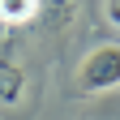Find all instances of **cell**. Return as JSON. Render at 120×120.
<instances>
[{"instance_id":"277c9868","label":"cell","mask_w":120,"mask_h":120,"mask_svg":"<svg viewBox=\"0 0 120 120\" xmlns=\"http://www.w3.org/2000/svg\"><path fill=\"white\" fill-rule=\"evenodd\" d=\"M103 13H107V22L120 30V0H107V4H103Z\"/></svg>"},{"instance_id":"6da1fadb","label":"cell","mask_w":120,"mask_h":120,"mask_svg":"<svg viewBox=\"0 0 120 120\" xmlns=\"http://www.w3.org/2000/svg\"><path fill=\"white\" fill-rule=\"evenodd\" d=\"M116 86H120V47L103 43L77 64V90L82 94H99V90H116Z\"/></svg>"},{"instance_id":"3957f363","label":"cell","mask_w":120,"mask_h":120,"mask_svg":"<svg viewBox=\"0 0 120 120\" xmlns=\"http://www.w3.org/2000/svg\"><path fill=\"white\" fill-rule=\"evenodd\" d=\"M34 13H39V0H0L4 26H26V22H34Z\"/></svg>"},{"instance_id":"7a4b0ae2","label":"cell","mask_w":120,"mask_h":120,"mask_svg":"<svg viewBox=\"0 0 120 120\" xmlns=\"http://www.w3.org/2000/svg\"><path fill=\"white\" fill-rule=\"evenodd\" d=\"M26 94V73L13 64V60H0V107H13Z\"/></svg>"}]
</instances>
